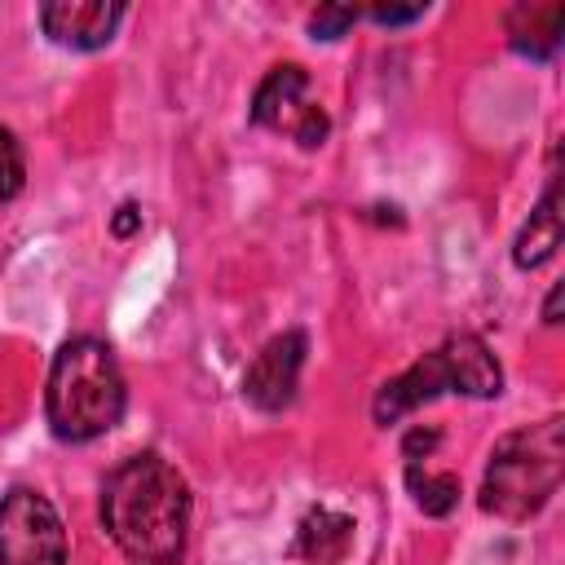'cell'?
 Instances as JSON below:
<instances>
[{"label":"cell","instance_id":"cell-1","mask_svg":"<svg viewBox=\"0 0 565 565\" xmlns=\"http://www.w3.org/2000/svg\"><path fill=\"white\" fill-rule=\"evenodd\" d=\"M102 525L128 565H181L190 534V486L159 455L124 459L102 486Z\"/></svg>","mask_w":565,"mask_h":565},{"label":"cell","instance_id":"cell-2","mask_svg":"<svg viewBox=\"0 0 565 565\" xmlns=\"http://www.w3.org/2000/svg\"><path fill=\"white\" fill-rule=\"evenodd\" d=\"M124 402L128 388L110 344L93 335H75L57 349L44 388V415L62 441H93L110 433L124 415Z\"/></svg>","mask_w":565,"mask_h":565},{"label":"cell","instance_id":"cell-3","mask_svg":"<svg viewBox=\"0 0 565 565\" xmlns=\"http://www.w3.org/2000/svg\"><path fill=\"white\" fill-rule=\"evenodd\" d=\"M561 477H565V424L561 415H552L543 424L516 428L494 441L481 481V508L503 521H530L561 490Z\"/></svg>","mask_w":565,"mask_h":565},{"label":"cell","instance_id":"cell-4","mask_svg":"<svg viewBox=\"0 0 565 565\" xmlns=\"http://www.w3.org/2000/svg\"><path fill=\"white\" fill-rule=\"evenodd\" d=\"M503 371L486 340L477 335H450L433 353H424L415 366H406L397 380H388L375 393V419L397 424L406 411L441 397V393H463V397H499Z\"/></svg>","mask_w":565,"mask_h":565},{"label":"cell","instance_id":"cell-5","mask_svg":"<svg viewBox=\"0 0 565 565\" xmlns=\"http://www.w3.org/2000/svg\"><path fill=\"white\" fill-rule=\"evenodd\" d=\"M0 565H66V530L40 490H9L0 499Z\"/></svg>","mask_w":565,"mask_h":565},{"label":"cell","instance_id":"cell-6","mask_svg":"<svg viewBox=\"0 0 565 565\" xmlns=\"http://www.w3.org/2000/svg\"><path fill=\"white\" fill-rule=\"evenodd\" d=\"M252 119H256L260 128H269V132L291 137V141L305 146V150L322 146L327 132H331V119H327V110L309 97V75H305L296 62L274 66V71L260 79V88H256V97H252Z\"/></svg>","mask_w":565,"mask_h":565},{"label":"cell","instance_id":"cell-7","mask_svg":"<svg viewBox=\"0 0 565 565\" xmlns=\"http://www.w3.org/2000/svg\"><path fill=\"white\" fill-rule=\"evenodd\" d=\"M300 366H305V335L300 331H282L274 335L247 366L243 375V397L260 411H282L296 397L300 384Z\"/></svg>","mask_w":565,"mask_h":565},{"label":"cell","instance_id":"cell-8","mask_svg":"<svg viewBox=\"0 0 565 565\" xmlns=\"http://www.w3.org/2000/svg\"><path fill=\"white\" fill-rule=\"evenodd\" d=\"M124 22L119 0H49L40 4V26L62 49H102L115 40V26Z\"/></svg>","mask_w":565,"mask_h":565},{"label":"cell","instance_id":"cell-9","mask_svg":"<svg viewBox=\"0 0 565 565\" xmlns=\"http://www.w3.org/2000/svg\"><path fill=\"white\" fill-rule=\"evenodd\" d=\"M565 31L561 0H521L508 9V44L525 57H552Z\"/></svg>","mask_w":565,"mask_h":565},{"label":"cell","instance_id":"cell-10","mask_svg":"<svg viewBox=\"0 0 565 565\" xmlns=\"http://www.w3.org/2000/svg\"><path fill=\"white\" fill-rule=\"evenodd\" d=\"M353 516L335 512V508H313L300 525H296V543L291 552L309 565H340L353 547Z\"/></svg>","mask_w":565,"mask_h":565},{"label":"cell","instance_id":"cell-11","mask_svg":"<svg viewBox=\"0 0 565 565\" xmlns=\"http://www.w3.org/2000/svg\"><path fill=\"white\" fill-rule=\"evenodd\" d=\"M556 247H561V185L552 181V185L543 190L539 207L530 212L525 230L516 234L512 260H516L521 269H539V265H547V260L556 256Z\"/></svg>","mask_w":565,"mask_h":565},{"label":"cell","instance_id":"cell-12","mask_svg":"<svg viewBox=\"0 0 565 565\" xmlns=\"http://www.w3.org/2000/svg\"><path fill=\"white\" fill-rule=\"evenodd\" d=\"M406 486L415 494V508L428 512V516H446L459 503V477L455 472H433V468L411 463L406 468Z\"/></svg>","mask_w":565,"mask_h":565},{"label":"cell","instance_id":"cell-13","mask_svg":"<svg viewBox=\"0 0 565 565\" xmlns=\"http://www.w3.org/2000/svg\"><path fill=\"white\" fill-rule=\"evenodd\" d=\"M22 177H26V163H22V141L0 128V203H9L18 190H22Z\"/></svg>","mask_w":565,"mask_h":565},{"label":"cell","instance_id":"cell-14","mask_svg":"<svg viewBox=\"0 0 565 565\" xmlns=\"http://www.w3.org/2000/svg\"><path fill=\"white\" fill-rule=\"evenodd\" d=\"M353 22H358V9H353V4H318V9L309 13L313 40H335V35H344Z\"/></svg>","mask_w":565,"mask_h":565},{"label":"cell","instance_id":"cell-15","mask_svg":"<svg viewBox=\"0 0 565 565\" xmlns=\"http://www.w3.org/2000/svg\"><path fill=\"white\" fill-rule=\"evenodd\" d=\"M424 13H428V4H371V18H375V22H388V26L415 22V18H424Z\"/></svg>","mask_w":565,"mask_h":565},{"label":"cell","instance_id":"cell-16","mask_svg":"<svg viewBox=\"0 0 565 565\" xmlns=\"http://www.w3.org/2000/svg\"><path fill=\"white\" fill-rule=\"evenodd\" d=\"M110 225H115V234H119V238H128V234L141 225V212H137L132 203H124V207L115 212V221H110Z\"/></svg>","mask_w":565,"mask_h":565},{"label":"cell","instance_id":"cell-17","mask_svg":"<svg viewBox=\"0 0 565 565\" xmlns=\"http://www.w3.org/2000/svg\"><path fill=\"white\" fill-rule=\"evenodd\" d=\"M433 446H437V433H424V428H415V433H411V437H406V459H411V463H415V459H419V450H424V455H428V450H433Z\"/></svg>","mask_w":565,"mask_h":565},{"label":"cell","instance_id":"cell-18","mask_svg":"<svg viewBox=\"0 0 565 565\" xmlns=\"http://www.w3.org/2000/svg\"><path fill=\"white\" fill-rule=\"evenodd\" d=\"M556 300H561V291L547 296V305H543V322H556Z\"/></svg>","mask_w":565,"mask_h":565}]
</instances>
